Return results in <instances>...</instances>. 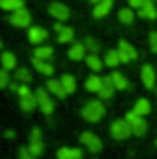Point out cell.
I'll list each match as a JSON object with an SVG mask.
<instances>
[{"mask_svg":"<svg viewBox=\"0 0 157 159\" xmlns=\"http://www.w3.org/2000/svg\"><path fill=\"white\" fill-rule=\"evenodd\" d=\"M104 115H105V107L100 100H89L81 107V117L89 122H98Z\"/></svg>","mask_w":157,"mask_h":159,"instance_id":"obj_1","label":"cell"},{"mask_svg":"<svg viewBox=\"0 0 157 159\" xmlns=\"http://www.w3.org/2000/svg\"><path fill=\"white\" fill-rule=\"evenodd\" d=\"M19 96H20V107L24 109V111H34L35 107H39V104H37V96H35V93H32L30 91V87H26V85H19Z\"/></svg>","mask_w":157,"mask_h":159,"instance_id":"obj_2","label":"cell"},{"mask_svg":"<svg viewBox=\"0 0 157 159\" xmlns=\"http://www.w3.org/2000/svg\"><path fill=\"white\" fill-rule=\"evenodd\" d=\"M126 120L129 122V126H131V129H133V135L142 137V135L148 131V122L144 120V117L137 115L135 111H128V113H126Z\"/></svg>","mask_w":157,"mask_h":159,"instance_id":"obj_3","label":"cell"},{"mask_svg":"<svg viewBox=\"0 0 157 159\" xmlns=\"http://www.w3.org/2000/svg\"><path fill=\"white\" fill-rule=\"evenodd\" d=\"M111 135H113V139H117V141H124V139H128L129 135H133V129H131L129 122L126 119L115 120V122L111 124Z\"/></svg>","mask_w":157,"mask_h":159,"instance_id":"obj_4","label":"cell"},{"mask_svg":"<svg viewBox=\"0 0 157 159\" xmlns=\"http://www.w3.org/2000/svg\"><path fill=\"white\" fill-rule=\"evenodd\" d=\"M35 96H37V104H39V109L44 115H52L54 113V102L48 94V89H37L35 91Z\"/></svg>","mask_w":157,"mask_h":159,"instance_id":"obj_5","label":"cell"},{"mask_svg":"<svg viewBox=\"0 0 157 159\" xmlns=\"http://www.w3.org/2000/svg\"><path fill=\"white\" fill-rule=\"evenodd\" d=\"M79 141H81V144L87 146L89 152H92V154H96V152L102 150V141H100V137L94 135L92 131H83V133L79 135Z\"/></svg>","mask_w":157,"mask_h":159,"instance_id":"obj_6","label":"cell"},{"mask_svg":"<svg viewBox=\"0 0 157 159\" xmlns=\"http://www.w3.org/2000/svg\"><path fill=\"white\" fill-rule=\"evenodd\" d=\"M9 22H11L13 26H17V28H26V26H30V22H32V15H30L28 9L20 7V9H17V11L11 13Z\"/></svg>","mask_w":157,"mask_h":159,"instance_id":"obj_7","label":"cell"},{"mask_svg":"<svg viewBox=\"0 0 157 159\" xmlns=\"http://www.w3.org/2000/svg\"><path fill=\"white\" fill-rule=\"evenodd\" d=\"M30 152L35 156V157H39L41 154L44 152V144H43V141H41V129L39 128H34L32 129V133H30Z\"/></svg>","mask_w":157,"mask_h":159,"instance_id":"obj_8","label":"cell"},{"mask_svg":"<svg viewBox=\"0 0 157 159\" xmlns=\"http://www.w3.org/2000/svg\"><path fill=\"white\" fill-rule=\"evenodd\" d=\"M48 13L54 19H57V20H67L70 17V9L65 4H61V2H52L50 7H48Z\"/></svg>","mask_w":157,"mask_h":159,"instance_id":"obj_9","label":"cell"},{"mask_svg":"<svg viewBox=\"0 0 157 159\" xmlns=\"http://www.w3.org/2000/svg\"><path fill=\"white\" fill-rule=\"evenodd\" d=\"M118 52H120L122 63H129V61L137 59V50H135L128 41H120V43H118Z\"/></svg>","mask_w":157,"mask_h":159,"instance_id":"obj_10","label":"cell"},{"mask_svg":"<svg viewBox=\"0 0 157 159\" xmlns=\"http://www.w3.org/2000/svg\"><path fill=\"white\" fill-rule=\"evenodd\" d=\"M141 78L146 89H154L155 87V70L152 65H144L142 70H141Z\"/></svg>","mask_w":157,"mask_h":159,"instance_id":"obj_11","label":"cell"},{"mask_svg":"<svg viewBox=\"0 0 157 159\" xmlns=\"http://www.w3.org/2000/svg\"><path fill=\"white\" fill-rule=\"evenodd\" d=\"M139 15L142 19H150V20L157 19V7L154 4V0H144V4L139 7Z\"/></svg>","mask_w":157,"mask_h":159,"instance_id":"obj_12","label":"cell"},{"mask_svg":"<svg viewBox=\"0 0 157 159\" xmlns=\"http://www.w3.org/2000/svg\"><path fill=\"white\" fill-rule=\"evenodd\" d=\"M46 89H48V93H52V94H54V96H57L59 100H63V98L67 96V91H65V87H63L61 80H48Z\"/></svg>","mask_w":157,"mask_h":159,"instance_id":"obj_13","label":"cell"},{"mask_svg":"<svg viewBox=\"0 0 157 159\" xmlns=\"http://www.w3.org/2000/svg\"><path fill=\"white\" fill-rule=\"evenodd\" d=\"M46 37H48V32H46L44 28H41V26H34V28H30V32H28V39H30V43H34V44L44 43Z\"/></svg>","mask_w":157,"mask_h":159,"instance_id":"obj_14","label":"cell"},{"mask_svg":"<svg viewBox=\"0 0 157 159\" xmlns=\"http://www.w3.org/2000/svg\"><path fill=\"white\" fill-rule=\"evenodd\" d=\"M54 28L57 32V43H70V41L74 39V30L72 28H67V26H63L59 22Z\"/></svg>","mask_w":157,"mask_h":159,"instance_id":"obj_15","label":"cell"},{"mask_svg":"<svg viewBox=\"0 0 157 159\" xmlns=\"http://www.w3.org/2000/svg\"><path fill=\"white\" fill-rule=\"evenodd\" d=\"M115 91H117V87H115L113 78H111V74H109V76H105V78H104L102 89H100V93H98V94H100L104 100H107V98H111V96L115 94Z\"/></svg>","mask_w":157,"mask_h":159,"instance_id":"obj_16","label":"cell"},{"mask_svg":"<svg viewBox=\"0 0 157 159\" xmlns=\"http://www.w3.org/2000/svg\"><path fill=\"white\" fill-rule=\"evenodd\" d=\"M111 7H113V0H102V2H98V4L94 6L92 15H94L96 19H102V17H105V15L111 11Z\"/></svg>","mask_w":157,"mask_h":159,"instance_id":"obj_17","label":"cell"},{"mask_svg":"<svg viewBox=\"0 0 157 159\" xmlns=\"http://www.w3.org/2000/svg\"><path fill=\"white\" fill-rule=\"evenodd\" d=\"M85 44H81V43H76V44H72L70 46V50H69V57L72 59V61H79V59H85L87 56H85Z\"/></svg>","mask_w":157,"mask_h":159,"instance_id":"obj_18","label":"cell"},{"mask_svg":"<svg viewBox=\"0 0 157 159\" xmlns=\"http://www.w3.org/2000/svg\"><path fill=\"white\" fill-rule=\"evenodd\" d=\"M34 67L39 70L41 74L44 76H52L54 74V67L46 61V59H39V57H34Z\"/></svg>","mask_w":157,"mask_h":159,"instance_id":"obj_19","label":"cell"},{"mask_svg":"<svg viewBox=\"0 0 157 159\" xmlns=\"http://www.w3.org/2000/svg\"><path fill=\"white\" fill-rule=\"evenodd\" d=\"M102 83H104V80L100 78V76H89L87 81H85V89L89 93H100Z\"/></svg>","mask_w":157,"mask_h":159,"instance_id":"obj_20","label":"cell"},{"mask_svg":"<svg viewBox=\"0 0 157 159\" xmlns=\"http://www.w3.org/2000/svg\"><path fill=\"white\" fill-rule=\"evenodd\" d=\"M133 111H135L137 115H141V117H146V115L152 111V106H150V102H148L146 98H139L137 104H135V107H133Z\"/></svg>","mask_w":157,"mask_h":159,"instance_id":"obj_21","label":"cell"},{"mask_svg":"<svg viewBox=\"0 0 157 159\" xmlns=\"http://www.w3.org/2000/svg\"><path fill=\"white\" fill-rule=\"evenodd\" d=\"M85 61H87V67H89L91 70H94V72H100V70H102V67H104L102 59H100L96 54H89V56L85 57Z\"/></svg>","mask_w":157,"mask_h":159,"instance_id":"obj_22","label":"cell"},{"mask_svg":"<svg viewBox=\"0 0 157 159\" xmlns=\"http://www.w3.org/2000/svg\"><path fill=\"white\" fill-rule=\"evenodd\" d=\"M0 7L6 11H17L24 7V0H0Z\"/></svg>","mask_w":157,"mask_h":159,"instance_id":"obj_23","label":"cell"},{"mask_svg":"<svg viewBox=\"0 0 157 159\" xmlns=\"http://www.w3.org/2000/svg\"><path fill=\"white\" fill-rule=\"evenodd\" d=\"M104 63H105L107 67H117L118 63H122L120 52H118V50H109V52L105 54V57H104Z\"/></svg>","mask_w":157,"mask_h":159,"instance_id":"obj_24","label":"cell"},{"mask_svg":"<svg viewBox=\"0 0 157 159\" xmlns=\"http://www.w3.org/2000/svg\"><path fill=\"white\" fill-rule=\"evenodd\" d=\"M118 20L124 22V24H131L135 20V13H133V7H124L118 11Z\"/></svg>","mask_w":157,"mask_h":159,"instance_id":"obj_25","label":"cell"},{"mask_svg":"<svg viewBox=\"0 0 157 159\" xmlns=\"http://www.w3.org/2000/svg\"><path fill=\"white\" fill-rule=\"evenodd\" d=\"M61 83H63L67 94H72V93L76 91V78H74V76H70V74H63V76H61Z\"/></svg>","mask_w":157,"mask_h":159,"instance_id":"obj_26","label":"cell"},{"mask_svg":"<svg viewBox=\"0 0 157 159\" xmlns=\"http://www.w3.org/2000/svg\"><path fill=\"white\" fill-rule=\"evenodd\" d=\"M2 67L4 69H7V70H11V69H15V65H17V57L11 54V52H2Z\"/></svg>","mask_w":157,"mask_h":159,"instance_id":"obj_27","label":"cell"},{"mask_svg":"<svg viewBox=\"0 0 157 159\" xmlns=\"http://www.w3.org/2000/svg\"><path fill=\"white\" fill-rule=\"evenodd\" d=\"M54 56V48L52 46H37L35 52H34V57H39V59H50Z\"/></svg>","mask_w":157,"mask_h":159,"instance_id":"obj_28","label":"cell"},{"mask_svg":"<svg viewBox=\"0 0 157 159\" xmlns=\"http://www.w3.org/2000/svg\"><path fill=\"white\" fill-rule=\"evenodd\" d=\"M111 78H113V83H115V87H117L118 91H126L129 87V81L124 78L120 72H111Z\"/></svg>","mask_w":157,"mask_h":159,"instance_id":"obj_29","label":"cell"},{"mask_svg":"<svg viewBox=\"0 0 157 159\" xmlns=\"http://www.w3.org/2000/svg\"><path fill=\"white\" fill-rule=\"evenodd\" d=\"M15 78L19 80V81L30 83V81H32V74H30V70H28V69H19V70L15 72Z\"/></svg>","mask_w":157,"mask_h":159,"instance_id":"obj_30","label":"cell"},{"mask_svg":"<svg viewBox=\"0 0 157 159\" xmlns=\"http://www.w3.org/2000/svg\"><path fill=\"white\" fill-rule=\"evenodd\" d=\"M85 46H87L92 54H96V52H98V48H100V46H98V43L92 39V37H87V39H85Z\"/></svg>","mask_w":157,"mask_h":159,"instance_id":"obj_31","label":"cell"},{"mask_svg":"<svg viewBox=\"0 0 157 159\" xmlns=\"http://www.w3.org/2000/svg\"><path fill=\"white\" fill-rule=\"evenodd\" d=\"M19 159H35V156L30 152V148H28V146H22V148H20V152H19Z\"/></svg>","mask_w":157,"mask_h":159,"instance_id":"obj_32","label":"cell"},{"mask_svg":"<svg viewBox=\"0 0 157 159\" xmlns=\"http://www.w3.org/2000/svg\"><path fill=\"white\" fill-rule=\"evenodd\" d=\"M57 159H74V156H72L70 148H61L57 152Z\"/></svg>","mask_w":157,"mask_h":159,"instance_id":"obj_33","label":"cell"},{"mask_svg":"<svg viewBox=\"0 0 157 159\" xmlns=\"http://www.w3.org/2000/svg\"><path fill=\"white\" fill-rule=\"evenodd\" d=\"M148 43H150V48H152V52H154V54H157V32H152V34H150Z\"/></svg>","mask_w":157,"mask_h":159,"instance_id":"obj_34","label":"cell"},{"mask_svg":"<svg viewBox=\"0 0 157 159\" xmlns=\"http://www.w3.org/2000/svg\"><path fill=\"white\" fill-rule=\"evenodd\" d=\"M7 83H9L7 69H2V70H0V87H7Z\"/></svg>","mask_w":157,"mask_h":159,"instance_id":"obj_35","label":"cell"},{"mask_svg":"<svg viewBox=\"0 0 157 159\" xmlns=\"http://www.w3.org/2000/svg\"><path fill=\"white\" fill-rule=\"evenodd\" d=\"M128 2H129V6H131L133 9H139V7L144 4V0H128Z\"/></svg>","mask_w":157,"mask_h":159,"instance_id":"obj_36","label":"cell"},{"mask_svg":"<svg viewBox=\"0 0 157 159\" xmlns=\"http://www.w3.org/2000/svg\"><path fill=\"white\" fill-rule=\"evenodd\" d=\"M6 137H7V139H11V137H15V133H13L11 129H7V131H6Z\"/></svg>","mask_w":157,"mask_h":159,"instance_id":"obj_37","label":"cell"},{"mask_svg":"<svg viewBox=\"0 0 157 159\" xmlns=\"http://www.w3.org/2000/svg\"><path fill=\"white\" fill-rule=\"evenodd\" d=\"M89 2H92V4H98V2H102V0H89Z\"/></svg>","mask_w":157,"mask_h":159,"instance_id":"obj_38","label":"cell"},{"mask_svg":"<svg viewBox=\"0 0 157 159\" xmlns=\"http://www.w3.org/2000/svg\"><path fill=\"white\" fill-rule=\"evenodd\" d=\"M155 146H157V141H155Z\"/></svg>","mask_w":157,"mask_h":159,"instance_id":"obj_39","label":"cell"},{"mask_svg":"<svg viewBox=\"0 0 157 159\" xmlns=\"http://www.w3.org/2000/svg\"><path fill=\"white\" fill-rule=\"evenodd\" d=\"M155 89H157V87H155Z\"/></svg>","mask_w":157,"mask_h":159,"instance_id":"obj_40","label":"cell"}]
</instances>
